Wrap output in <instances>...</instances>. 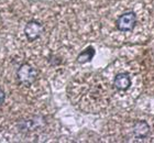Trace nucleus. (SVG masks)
Wrapping results in <instances>:
<instances>
[{
    "label": "nucleus",
    "instance_id": "f03ea898",
    "mask_svg": "<svg viewBox=\"0 0 154 143\" xmlns=\"http://www.w3.org/2000/svg\"><path fill=\"white\" fill-rule=\"evenodd\" d=\"M116 24L120 31H132L137 24V16L133 11L125 12L119 17Z\"/></svg>",
    "mask_w": 154,
    "mask_h": 143
},
{
    "label": "nucleus",
    "instance_id": "7ed1b4c3",
    "mask_svg": "<svg viewBox=\"0 0 154 143\" xmlns=\"http://www.w3.org/2000/svg\"><path fill=\"white\" fill-rule=\"evenodd\" d=\"M44 31V28L41 23L35 21V20H32L30 22L26 23V28H24V33H26V36L28 38L30 42L34 41L36 39H38L41 36V34Z\"/></svg>",
    "mask_w": 154,
    "mask_h": 143
},
{
    "label": "nucleus",
    "instance_id": "20e7f679",
    "mask_svg": "<svg viewBox=\"0 0 154 143\" xmlns=\"http://www.w3.org/2000/svg\"><path fill=\"white\" fill-rule=\"evenodd\" d=\"M133 134L137 138H146L150 134V126L146 121L139 120L133 124Z\"/></svg>",
    "mask_w": 154,
    "mask_h": 143
},
{
    "label": "nucleus",
    "instance_id": "0eeeda50",
    "mask_svg": "<svg viewBox=\"0 0 154 143\" xmlns=\"http://www.w3.org/2000/svg\"><path fill=\"white\" fill-rule=\"evenodd\" d=\"M5 99H6V94H5V92H3L2 89L0 88V106L5 102Z\"/></svg>",
    "mask_w": 154,
    "mask_h": 143
},
{
    "label": "nucleus",
    "instance_id": "f257e3e1",
    "mask_svg": "<svg viewBox=\"0 0 154 143\" xmlns=\"http://www.w3.org/2000/svg\"><path fill=\"white\" fill-rule=\"evenodd\" d=\"M38 76V72L33 66L29 65V64H22L21 66L18 68L17 72V77L18 80L22 85H32Z\"/></svg>",
    "mask_w": 154,
    "mask_h": 143
},
{
    "label": "nucleus",
    "instance_id": "39448f33",
    "mask_svg": "<svg viewBox=\"0 0 154 143\" xmlns=\"http://www.w3.org/2000/svg\"><path fill=\"white\" fill-rule=\"evenodd\" d=\"M113 86L118 90H127L131 86V78L127 73H120L115 77Z\"/></svg>",
    "mask_w": 154,
    "mask_h": 143
},
{
    "label": "nucleus",
    "instance_id": "423d86ee",
    "mask_svg": "<svg viewBox=\"0 0 154 143\" xmlns=\"http://www.w3.org/2000/svg\"><path fill=\"white\" fill-rule=\"evenodd\" d=\"M94 55H95V50H94V48L89 46V48H87L85 51L79 53V55L77 56L76 60L79 64H85V63H88V62H90V61L93 60Z\"/></svg>",
    "mask_w": 154,
    "mask_h": 143
}]
</instances>
